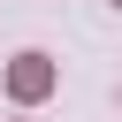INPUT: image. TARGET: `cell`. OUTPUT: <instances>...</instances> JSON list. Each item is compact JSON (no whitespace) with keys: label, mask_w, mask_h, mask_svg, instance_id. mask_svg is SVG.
I'll use <instances>...</instances> for the list:
<instances>
[{"label":"cell","mask_w":122,"mask_h":122,"mask_svg":"<svg viewBox=\"0 0 122 122\" xmlns=\"http://www.w3.org/2000/svg\"><path fill=\"white\" fill-rule=\"evenodd\" d=\"M114 8H122V0H114Z\"/></svg>","instance_id":"7a4b0ae2"},{"label":"cell","mask_w":122,"mask_h":122,"mask_svg":"<svg viewBox=\"0 0 122 122\" xmlns=\"http://www.w3.org/2000/svg\"><path fill=\"white\" fill-rule=\"evenodd\" d=\"M8 92H15L23 107H38V99L53 92V61H46V53H15V61H8Z\"/></svg>","instance_id":"6da1fadb"}]
</instances>
